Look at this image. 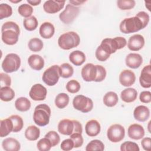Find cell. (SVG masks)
<instances>
[{
    "mask_svg": "<svg viewBox=\"0 0 151 151\" xmlns=\"http://www.w3.org/2000/svg\"><path fill=\"white\" fill-rule=\"evenodd\" d=\"M95 55H96V58L99 61H105L110 57V54H109L107 52H106L99 45L96 50Z\"/></svg>",
    "mask_w": 151,
    "mask_h": 151,
    "instance_id": "46",
    "label": "cell"
},
{
    "mask_svg": "<svg viewBox=\"0 0 151 151\" xmlns=\"http://www.w3.org/2000/svg\"><path fill=\"white\" fill-rule=\"evenodd\" d=\"M28 63L32 69L40 71L44 66V60L40 55L32 54L28 57Z\"/></svg>",
    "mask_w": 151,
    "mask_h": 151,
    "instance_id": "23",
    "label": "cell"
},
{
    "mask_svg": "<svg viewBox=\"0 0 151 151\" xmlns=\"http://www.w3.org/2000/svg\"><path fill=\"white\" fill-rule=\"evenodd\" d=\"M0 136L4 137L8 136L11 132L13 131V123L11 119L8 117L0 122Z\"/></svg>",
    "mask_w": 151,
    "mask_h": 151,
    "instance_id": "27",
    "label": "cell"
},
{
    "mask_svg": "<svg viewBox=\"0 0 151 151\" xmlns=\"http://www.w3.org/2000/svg\"><path fill=\"white\" fill-rule=\"evenodd\" d=\"M145 45V38L140 34H134L131 36L127 42L128 48L133 51L141 50Z\"/></svg>",
    "mask_w": 151,
    "mask_h": 151,
    "instance_id": "15",
    "label": "cell"
},
{
    "mask_svg": "<svg viewBox=\"0 0 151 151\" xmlns=\"http://www.w3.org/2000/svg\"><path fill=\"white\" fill-rule=\"evenodd\" d=\"M121 151H139L138 145L131 141H126L120 146Z\"/></svg>",
    "mask_w": 151,
    "mask_h": 151,
    "instance_id": "42",
    "label": "cell"
},
{
    "mask_svg": "<svg viewBox=\"0 0 151 151\" xmlns=\"http://www.w3.org/2000/svg\"><path fill=\"white\" fill-rule=\"evenodd\" d=\"M80 84L76 80H71L66 84V89L70 93H76L80 90Z\"/></svg>",
    "mask_w": 151,
    "mask_h": 151,
    "instance_id": "43",
    "label": "cell"
},
{
    "mask_svg": "<svg viewBox=\"0 0 151 151\" xmlns=\"http://www.w3.org/2000/svg\"><path fill=\"white\" fill-rule=\"evenodd\" d=\"M126 65L132 69L139 68L143 63L142 57L137 53H130L125 58Z\"/></svg>",
    "mask_w": 151,
    "mask_h": 151,
    "instance_id": "19",
    "label": "cell"
},
{
    "mask_svg": "<svg viewBox=\"0 0 151 151\" xmlns=\"http://www.w3.org/2000/svg\"><path fill=\"white\" fill-rule=\"evenodd\" d=\"M149 15L145 11L139 12L134 17L126 18L120 24V31L124 34H130L139 31L149 24Z\"/></svg>",
    "mask_w": 151,
    "mask_h": 151,
    "instance_id": "1",
    "label": "cell"
},
{
    "mask_svg": "<svg viewBox=\"0 0 151 151\" xmlns=\"http://www.w3.org/2000/svg\"><path fill=\"white\" fill-rule=\"evenodd\" d=\"M93 100L84 95H77L73 100L74 108L84 113L90 112L93 109Z\"/></svg>",
    "mask_w": 151,
    "mask_h": 151,
    "instance_id": "8",
    "label": "cell"
},
{
    "mask_svg": "<svg viewBox=\"0 0 151 151\" xmlns=\"http://www.w3.org/2000/svg\"><path fill=\"white\" fill-rule=\"evenodd\" d=\"M141 145L145 150L150 151V150H151V139L149 137H144L142 140Z\"/></svg>",
    "mask_w": 151,
    "mask_h": 151,
    "instance_id": "51",
    "label": "cell"
},
{
    "mask_svg": "<svg viewBox=\"0 0 151 151\" xmlns=\"http://www.w3.org/2000/svg\"><path fill=\"white\" fill-rule=\"evenodd\" d=\"M44 137L48 138L50 140L52 147L57 145L60 142V137L59 134L55 131H54V130L49 131L45 135Z\"/></svg>",
    "mask_w": 151,
    "mask_h": 151,
    "instance_id": "44",
    "label": "cell"
},
{
    "mask_svg": "<svg viewBox=\"0 0 151 151\" xmlns=\"http://www.w3.org/2000/svg\"><path fill=\"white\" fill-rule=\"evenodd\" d=\"M69 60L76 66L81 65L86 61L85 54L81 51H73L69 55Z\"/></svg>",
    "mask_w": 151,
    "mask_h": 151,
    "instance_id": "26",
    "label": "cell"
},
{
    "mask_svg": "<svg viewBox=\"0 0 151 151\" xmlns=\"http://www.w3.org/2000/svg\"><path fill=\"white\" fill-rule=\"evenodd\" d=\"M127 44L126 40L123 37H116L113 38H106L102 40L100 46L109 54H113L118 50L123 48Z\"/></svg>",
    "mask_w": 151,
    "mask_h": 151,
    "instance_id": "6",
    "label": "cell"
},
{
    "mask_svg": "<svg viewBox=\"0 0 151 151\" xmlns=\"http://www.w3.org/2000/svg\"><path fill=\"white\" fill-rule=\"evenodd\" d=\"M12 14V7L7 4H0V19L8 18Z\"/></svg>",
    "mask_w": 151,
    "mask_h": 151,
    "instance_id": "40",
    "label": "cell"
},
{
    "mask_svg": "<svg viewBox=\"0 0 151 151\" xmlns=\"http://www.w3.org/2000/svg\"><path fill=\"white\" fill-rule=\"evenodd\" d=\"M38 21L35 17L31 16L28 18H25L23 21V25L24 28L29 31L35 30L38 27Z\"/></svg>",
    "mask_w": 151,
    "mask_h": 151,
    "instance_id": "33",
    "label": "cell"
},
{
    "mask_svg": "<svg viewBox=\"0 0 151 151\" xmlns=\"http://www.w3.org/2000/svg\"><path fill=\"white\" fill-rule=\"evenodd\" d=\"M133 116L136 120L140 122H144L150 117V110L145 106H138L133 111Z\"/></svg>",
    "mask_w": 151,
    "mask_h": 151,
    "instance_id": "20",
    "label": "cell"
},
{
    "mask_svg": "<svg viewBox=\"0 0 151 151\" xmlns=\"http://www.w3.org/2000/svg\"><path fill=\"white\" fill-rule=\"evenodd\" d=\"M58 131L60 133L70 136L74 133H82L83 129L80 122L76 120L67 119L60 120L58 124Z\"/></svg>",
    "mask_w": 151,
    "mask_h": 151,
    "instance_id": "5",
    "label": "cell"
},
{
    "mask_svg": "<svg viewBox=\"0 0 151 151\" xmlns=\"http://www.w3.org/2000/svg\"><path fill=\"white\" fill-rule=\"evenodd\" d=\"M104 149V143L100 140L94 139L90 141L86 147V151L100 150L103 151Z\"/></svg>",
    "mask_w": 151,
    "mask_h": 151,
    "instance_id": "36",
    "label": "cell"
},
{
    "mask_svg": "<svg viewBox=\"0 0 151 151\" xmlns=\"http://www.w3.org/2000/svg\"><path fill=\"white\" fill-rule=\"evenodd\" d=\"M81 74L83 79L85 81H95L97 75V65H94L92 63L86 64L82 68Z\"/></svg>",
    "mask_w": 151,
    "mask_h": 151,
    "instance_id": "12",
    "label": "cell"
},
{
    "mask_svg": "<svg viewBox=\"0 0 151 151\" xmlns=\"http://www.w3.org/2000/svg\"><path fill=\"white\" fill-rule=\"evenodd\" d=\"M52 147L51 142L45 137L41 139L37 143V147L40 151H48Z\"/></svg>",
    "mask_w": 151,
    "mask_h": 151,
    "instance_id": "39",
    "label": "cell"
},
{
    "mask_svg": "<svg viewBox=\"0 0 151 151\" xmlns=\"http://www.w3.org/2000/svg\"><path fill=\"white\" fill-rule=\"evenodd\" d=\"M34 11L33 8L29 4H23L21 5L18 9V12L20 15L25 18H28L31 16L32 12Z\"/></svg>",
    "mask_w": 151,
    "mask_h": 151,
    "instance_id": "38",
    "label": "cell"
},
{
    "mask_svg": "<svg viewBox=\"0 0 151 151\" xmlns=\"http://www.w3.org/2000/svg\"><path fill=\"white\" fill-rule=\"evenodd\" d=\"M140 101L143 103H149L151 101V93L149 91H143L139 96Z\"/></svg>",
    "mask_w": 151,
    "mask_h": 151,
    "instance_id": "50",
    "label": "cell"
},
{
    "mask_svg": "<svg viewBox=\"0 0 151 151\" xmlns=\"http://www.w3.org/2000/svg\"><path fill=\"white\" fill-rule=\"evenodd\" d=\"M80 42L78 34L74 31H69L61 34L58 39V46L63 50H69L77 47Z\"/></svg>",
    "mask_w": 151,
    "mask_h": 151,
    "instance_id": "3",
    "label": "cell"
},
{
    "mask_svg": "<svg viewBox=\"0 0 151 151\" xmlns=\"http://www.w3.org/2000/svg\"><path fill=\"white\" fill-rule=\"evenodd\" d=\"M2 146L6 151H18L21 149L20 143L13 137L5 139L2 142Z\"/></svg>",
    "mask_w": 151,
    "mask_h": 151,
    "instance_id": "24",
    "label": "cell"
},
{
    "mask_svg": "<svg viewBox=\"0 0 151 151\" xmlns=\"http://www.w3.org/2000/svg\"><path fill=\"white\" fill-rule=\"evenodd\" d=\"M29 49L33 52L40 51L44 46V44L41 40L38 38H31L28 44Z\"/></svg>",
    "mask_w": 151,
    "mask_h": 151,
    "instance_id": "34",
    "label": "cell"
},
{
    "mask_svg": "<svg viewBox=\"0 0 151 151\" xmlns=\"http://www.w3.org/2000/svg\"><path fill=\"white\" fill-rule=\"evenodd\" d=\"M51 109L46 104H40L37 106L33 113V120L39 126H45L49 123L51 116Z\"/></svg>",
    "mask_w": 151,
    "mask_h": 151,
    "instance_id": "4",
    "label": "cell"
},
{
    "mask_svg": "<svg viewBox=\"0 0 151 151\" xmlns=\"http://www.w3.org/2000/svg\"><path fill=\"white\" fill-rule=\"evenodd\" d=\"M136 2L134 0H118L117 5L121 10H129L134 7Z\"/></svg>",
    "mask_w": 151,
    "mask_h": 151,
    "instance_id": "41",
    "label": "cell"
},
{
    "mask_svg": "<svg viewBox=\"0 0 151 151\" xmlns=\"http://www.w3.org/2000/svg\"><path fill=\"white\" fill-rule=\"evenodd\" d=\"M101 130L100 123L94 119L88 121L85 126V132L90 137H94L97 136Z\"/></svg>",
    "mask_w": 151,
    "mask_h": 151,
    "instance_id": "21",
    "label": "cell"
},
{
    "mask_svg": "<svg viewBox=\"0 0 151 151\" xmlns=\"http://www.w3.org/2000/svg\"><path fill=\"white\" fill-rule=\"evenodd\" d=\"M70 138L72 139L74 142V147L78 148L81 147L83 144V137L81 133H74L70 135Z\"/></svg>",
    "mask_w": 151,
    "mask_h": 151,
    "instance_id": "45",
    "label": "cell"
},
{
    "mask_svg": "<svg viewBox=\"0 0 151 151\" xmlns=\"http://www.w3.org/2000/svg\"><path fill=\"white\" fill-rule=\"evenodd\" d=\"M0 81L1 87H10L11 84V77L7 74L1 73H0Z\"/></svg>",
    "mask_w": 151,
    "mask_h": 151,
    "instance_id": "48",
    "label": "cell"
},
{
    "mask_svg": "<svg viewBox=\"0 0 151 151\" xmlns=\"http://www.w3.org/2000/svg\"><path fill=\"white\" fill-rule=\"evenodd\" d=\"M15 97V91L10 87H2L0 89V99L2 101L8 102Z\"/></svg>",
    "mask_w": 151,
    "mask_h": 151,
    "instance_id": "31",
    "label": "cell"
},
{
    "mask_svg": "<svg viewBox=\"0 0 151 151\" xmlns=\"http://www.w3.org/2000/svg\"><path fill=\"white\" fill-rule=\"evenodd\" d=\"M27 2L28 4L32 5V6H37L41 2V1L40 0H27Z\"/></svg>",
    "mask_w": 151,
    "mask_h": 151,
    "instance_id": "53",
    "label": "cell"
},
{
    "mask_svg": "<svg viewBox=\"0 0 151 151\" xmlns=\"http://www.w3.org/2000/svg\"><path fill=\"white\" fill-rule=\"evenodd\" d=\"M97 75L95 82L103 81L106 77V68L101 65H97Z\"/></svg>",
    "mask_w": 151,
    "mask_h": 151,
    "instance_id": "47",
    "label": "cell"
},
{
    "mask_svg": "<svg viewBox=\"0 0 151 151\" xmlns=\"http://www.w3.org/2000/svg\"><path fill=\"white\" fill-rule=\"evenodd\" d=\"M31 104L29 99L25 97L18 98L15 101V107L19 111H27L31 107Z\"/></svg>",
    "mask_w": 151,
    "mask_h": 151,
    "instance_id": "28",
    "label": "cell"
},
{
    "mask_svg": "<svg viewBox=\"0 0 151 151\" xmlns=\"http://www.w3.org/2000/svg\"><path fill=\"white\" fill-rule=\"evenodd\" d=\"M9 118L13 123V132L17 133L22 130L24 126V122L22 117L18 115H11Z\"/></svg>",
    "mask_w": 151,
    "mask_h": 151,
    "instance_id": "37",
    "label": "cell"
},
{
    "mask_svg": "<svg viewBox=\"0 0 151 151\" xmlns=\"http://www.w3.org/2000/svg\"><path fill=\"white\" fill-rule=\"evenodd\" d=\"M25 137L30 141L37 140L40 135V130L34 125L28 126L25 131Z\"/></svg>",
    "mask_w": 151,
    "mask_h": 151,
    "instance_id": "30",
    "label": "cell"
},
{
    "mask_svg": "<svg viewBox=\"0 0 151 151\" xmlns=\"http://www.w3.org/2000/svg\"><path fill=\"white\" fill-rule=\"evenodd\" d=\"M80 12L78 7L68 4L65 9L59 15V18L61 22L65 24H69L74 21Z\"/></svg>",
    "mask_w": 151,
    "mask_h": 151,
    "instance_id": "10",
    "label": "cell"
},
{
    "mask_svg": "<svg viewBox=\"0 0 151 151\" xmlns=\"http://www.w3.org/2000/svg\"><path fill=\"white\" fill-rule=\"evenodd\" d=\"M10 2H12V3H18V2H21L22 1L21 0H17V1H12V0H9Z\"/></svg>",
    "mask_w": 151,
    "mask_h": 151,
    "instance_id": "54",
    "label": "cell"
},
{
    "mask_svg": "<svg viewBox=\"0 0 151 151\" xmlns=\"http://www.w3.org/2000/svg\"><path fill=\"white\" fill-rule=\"evenodd\" d=\"M60 76L64 78H68L71 77L74 73L73 67L68 63H63L60 66Z\"/></svg>",
    "mask_w": 151,
    "mask_h": 151,
    "instance_id": "35",
    "label": "cell"
},
{
    "mask_svg": "<svg viewBox=\"0 0 151 151\" xmlns=\"http://www.w3.org/2000/svg\"><path fill=\"white\" fill-rule=\"evenodd\" d=\"M137 97V91L134 88H127L124 89L120 93L122 101L125 103H132L134 101Z\"/></svg>",
    "mask_w": 151,
    "mask_h": 151,
    "instance_id": "25",
    "label": "cell"
},
{
    "mask_svg": "<svg viewBox=\"0 0 151 151\" xmlns=\"http://www.w3.org/2000/svg\"><path fill=\"white\" fill-rule=\"evenodd\" d=\"M103 101L106 106L109 107H112L116 106L118 103L119 97L115 92L109 91L106 93L104 96Z\"/></svg>",
    "mask_w": 151,
    "mask_h": 151,
    "instance_id": "29",
    "label": "cell"
},
{
    "mask_svg": "<svg viewBox=\"0 0 151 151\" xmlns=\"http://www.w3.org/2000/svg\"><path fill=\"white\" fill-rule=\"evenodd\" d=\"M60 147L64 151L71 150L74 147V142L70 138L65 139L61 142Z\"/></svg>",
    "mask_w": 151,
    "mask_h": 151,
    "instance_id": "49",
    "label": "cell"
},
{
    "mask_svg": "<svg viewBox=\"0 0 151 151\" xmlns=\"http://www.w3.org/2000/svg\"><path fill=\"white\" fill-rule=\"evenodd\" d=\"M65 3V1L48 0L44 2L43 9L48 14H55L64 8Z\"/></svg>",
    "mask_w": 151,
    "mask_h": 151,
    "instance_id": "14",
    "label": "cell"
},
{
    "mask_svg": "<svg viewBox=\"0 0 151 151\" xmlns=\"http://www.w3.org/2000/svg\"><path fill=\"white\" fill-rule=\"evenodd\" d=\"M150 65L145 66L142 70L139 77V83L140 86L145 88L151 87V67Z\"/></svg>",
    "mask_w": 151,
    "mask_h": 151,
    "instance_id": "18",
    "label": "cell"
},
{
    "mask_svg": "<svg viewBox=\"0 0 151 151\" xmlns=\"http://www.w3.org/2000/svg\"><path fill=\"white\" fill-rule=\"evenodd\" d=\"M135 81V74L132 70H124L119 75V81L123 86L130 87L134 83Z\"/></svg>",
    "mask_w": 151,
    "mask_h": 151,
    "instance_id": "16",
    "label": "cell"
},
{
    "mask_svg": "<svg viewBox=\"0 0 151 151\" xmlns=\"http://www.w3.org/2000/svg\"><path fill=\"white\" fill-rule=\"evenodd\" d=\"M86 1H79V0H74V1H69V2L74 5V6H76V5H81L83 4V3L86 2Z\"/></svg>",
    "mask_w": 151,
    "mask_h": 151,
    "instance_id": "52",
    "label": "cell"
},
{
    "mask_svg": "<svg viewBox=\"0 0 151 151\" xmlns=\"http://www.w3.org/2000/svg\"><path fill=\"white\" fill-rule=\"evenodd\" d=\"M47 94V88L41 84L33 85L29 92V96L34 101H42L46 98Z\"/></svg>",
    "mask_w": 151,
    "mask_h": 151,
    "instance_id": "13",
    "label": "cell"
},
{
    "mask_svg": "<svg viewBox=\"0 0 151 151\" xmlns=\"http://www.w3.org/2000/svg\"><path fill=\"white\" fill-rule=\"evenodd\" d=\"M60 66L53 65L45 70L42 74V81L48 86L55 85L60 77Z\"/></svg>",
    "mask_w": 151,
    "mask_h": 151,
    "instance_id": "9",
    "label": "cell"
},
{
    "mask_svg": "<svg viewBox=\"0 0 151 151\" xmlns=\"http://www.w3.org/2000/svg\"><path fill=\"white\" fill-rule=\"evenodd\" d=\"M70 98L68 94L64 93H60L57 95L55 99V104L58 109H64L68 104Z\"/></svg>",
    "mask_w": 151,
    "mask_h": 151,
    "instance_id": "32",
    "label": "cell"
},
{
    "mask_svg": "<svg viewBox=\"0 0 151 151\" xmlns=\"http://www.w3.org/2000/svg\"><path fill=\"white\" fill-rule=\"evenodd\" d=\"M125 136V129L123 126L119 124H113L107 129V136L108 139L113 143L122 141Z\"/></svg>",
    "mask_w": 151,
    "mask_h": 151,
    "instance_id": "11",
    "label": "cell"
},
{
    "mask_svg": "<svg viewBox=\"0 0 151 151\" xmlns=\"http://www.w3.org/2000/svg\"><path fill=\"white\" fill-rule=\"evenodd\" d=\"M39 32L42 38L44 39H50L54 34V26L50 22H44L41 25Z\"/></svg>",
    "mask_w": 151,
    "mask_h": 151,
    "instance_id": "22",
    "label": "cell"
},
{
    "mask_svg": "<svg viewBox=\"0 0 151 151\" xmlns=\"http://www.w3.org/2000/svg\"><path fill=\"white\" fill-rule=\"evenodd\" d=\"M21 65V58L19 55L15 53L7 54L2 63V68L7 73H11L17 71Z\"/></svg>",
    "mask_w": 151,
    "mask_h": 151,
    "instance_id": "7",
    "label": "cell"
},
{
    "mask_svg": "<svg viewBox=\"0 0 151 151\" xmlns=\"http://www.w3.org/2000/svg\"><path fill=\"white\" fill-rule=\"evenodd\" d=\"M128 136L133 140H140L145 136V130L143 126L139 124L134 123L128 127Z\"/></svg>",
    "mask_w": 151,
    "mask_h": 151,
    "instance_id": "17",
    "label": "cell"
},
{
    "mask_svg": "<svg viewBox=\"0 0 151 151\" xmlns=\"http://www.w3.org/2000/svg\"><path fill=\"white\" fill-rule=\"evenodd\" d=\"M20 29L18 25L13 21H7L3 24L1 27V38L7 45L15 44L19 38Z\"/></svg>",
    "mask_w": 151,
    "mask_h": 151,
    "instance_id": "2",
    "label": "cell"
}]
</instances>
